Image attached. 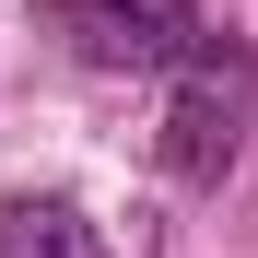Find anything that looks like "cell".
I'll use <instances>...</instances> for the list:
<instances>
[{
    "instance_id": "6da1fadb",
    "label": "cell",
    "mask_w": 258,
    "mask_h": 258,
    "mask_svg": "<svg viewBox=\"0 0 258 258\" xmlns=\"http://www.w3.org/2000/svg\"><path fill=\"white\" fill-rule=\"evenodd\" d=\"M246 106H258V59L235 47V35H188V59L164 71V129H153V153H164V176L176 188H223V164L246 141Z\"/></svg>"
},
{
    "instance_id": "3957f363",
    "label": "cell",
    "mask_w": 258,
    "mask_h": 258,
    "mask_svg": "<svg viewBox=\"0 0 258 258\" xmlns=\"http://www.w3.org/2000/svg\"><path fill=\"white\" fill-rule=\"evenodd\" d=\"M0 258H106V235L82 223V200H0Z\"/></svg>"
},
{
    "instance_id": "7a4b0ae2",
    "label": "cell",
    "mask_w": 258,
    "mask_h": 258,
    "mask_svg": "<svg viewBox=\"0 0 258 258\" xmlns=\"http://www.w3.org/2000/svg\"><path fill=\"white\" fill-rule=\"evenodd\" d=\"M35 24L82 71H176L200 35V0H35Z\"/></svg>"
}]
</instances>
